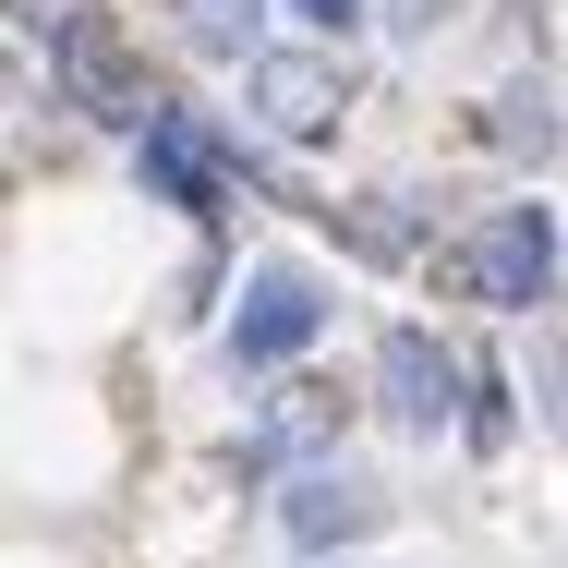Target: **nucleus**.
<instances>
[{"label":"nucleus","mask_w":568,"mask_h":568,"mask_svg":"<svg viewBox=\"0 0 568 568\" xmlns=\"http://www.w3.org/2000/svg\"><path fill=\"white\" fill-rule=\"evenodd\" d=\"M557 266H568V219L545 194H508V206H484L471 230L436 242V278L459 303H484V315H545L557 303Z\"/></svg>","instance_id":"nucleus-1"},{"label":"nucleus","mask_w":568,"mask_h":568,"mask_svg":"<svg viewBox=\"0 0 568 568\" xmlns=\"http://www.w3.org/2000/svg\"><path fill=\"white\" fill-rule=\"evenodd\" d=\"M327 315H339V291H327L303 254H254L242 291H230V327H219L230 375H291L303 351L327 339Z\"/></svg>","instance_id":"nucleus-2"},{"label":"nucleus","mask_w":568,"mask_h":568,"mask_svg":"<svg viewBox=\"0 0 568 568\" xmlns=\"http://www.w3.org/2000/svg\"><path fill=\"white\" fill-rule=\"evenodd\" d=\"M37 49H49V98H61V110L110 121V133H145V121H158V85H145V61H133L121 12H98V0H61V24H49Z\"/></svg>","instance_id":"nucleus-3"},{"label":"nucleus","mask_w":568,"mask_h":568,"mask_svg":"<svg viewBox=\"0 0 568 568\" xmlns=\"http://www.w3.org/2000/svg\"><path fill=\"white\" fill-rule=\"evenodd\" d=\"M363 399H375V424H399V436H459V412H471V363H459L424 315H387L375 327V363H363Z\"/></svg>","instance_id":"nucleus-4"},{"label":"nucleus","mask_w":568,"mask_h":568,"mask_svg":"<svg viewBox=\"0 0 568 568\" xmlns=\"http://www.w3.org/2000/svg\"><path fill=\"white\" fill-rule=\"evenodd\" d=\"M242 121H254L266 145H339L351 61L327 49V37H303V49H254V61H242Z\"/></svg>","instance_id":"nucleus-5"},{"label":"nucleus","mask_w":568,"mask_h":568,"mask_svg":"<svg viewBox=\"0 0 568 568\" xmlns=\"http://www.w3.org/2000/svg\"><path fill=\"white\" fill-rule=\"evenodd\" d=\"M133 182L158 206H182L194 230H219L230 219V133L206 110H182V98H158V121L133 133Z\"/></svg>","instance_id":"nucleus-6"},{"label":"nucleus","mask_w":568,"mask_h":568,"mask_svg":"<svg viewBox=\"0 0 568 568\" xmlns=\"http://www.w3.org/2000/svg\"><path fill=\"white\" fill-rule=\"evenodd\" d=\"M399 508H387V484H363L339 459H303L291 471V496H278V532L303 545V557H351V545H375Z\"/></svg>","instance_id":"nucleus-7"},{"label":"nucleus","mask_w":568,"mask_h":568,"mask_svg":"<svg viewBox=\"0 0 568 568\" xmlns=\"http://www.w3.org/2000/svg\"><path fill=\"white\" fill-rule=\"evenodd\" d=\"M339 424H351V399H327V387H291L254 436H242V471H278V459H315V448H339Z\"/></svg>","instance_id":"nucleus-8"},{"label":"nucleus","mask_w":568,"mask_h":568,"mask_svg":"<svg viewBox=\"0 0 568 568\" xmlns=\"http://www.w3.org/2000/svg\"><path fill=\"white\" fill-rule=\"evenodd\" d=\"M484 145L520 158V170H545V158H557V85H545V73L496 85V98H484Z\"/></svg>","instance_id":"nucleus-9"},{"label":"nucleus","mask_w":568,"mask_h":568,"mask_svg":"<svg viewBox=\"0 0 568 568\" xmlns=\"http://www.w3.org/2000/svg\"><path fill=\"white\" fill-rule=\"evenodd\" d=\"M315 219L339 230L351 254H375V266H412V254H424V219H399V194H327Z\"/></svg>","instance_id":"nucleus-10"},{"label":"nucleus","mask_w":568,"mask_h":568,"mask_svg":"<svg viewBox=\"0 0 568 568\" xmlns=\"http://www.w3.org/2000/svg\"><path fill=\"white\" fill-rule=\"evenodd\" d=\"M158 12H170V24H182L206 61H254V49H266V12H278V0H158Z\"/></svg>","instance_id":"nucleus-11"},{"label":"nucleus","mask_w":568,"mask_h":568,"mask_svg":"<svg viewBox=\"0 0 568 568\" xmlns=\"http://www.w3.org/2000/svg\"><path fill=\"white\" fill-rule=\"evenodd\" d=\"M508 399H520V387H508V375H496V363H471V412H459V448H508V436H520V412H508Z\"/></svg>","instance_id":"nucleus-12"},{"label":"nucleus","mask_w":568,"mask_h":568,"mask_svg":"<svg viewBox=\"0 0 568 568\" xmlns=\"http://www.w3.org/2000/svg\"><path fill=\"white\" fill-rule=\"evenodd\" d=\"M278 12H291L303 37H327V49H351V37L375 24V0H278Z\"/></svg>","instance_id":"nucleus-13"}]
</instances>
